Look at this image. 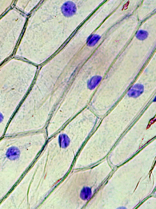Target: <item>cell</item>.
<instances>
[{
  "label": "cell",
  "instance_id": "cell-1",
  "mask_svg": "<svg viewBox=\"0 0 156 209\" xmlns=\"http://www.w3.org/2000/svg\"><path fill=\"white\" fill-rule=\"evenodd\" d=\"M7 152V156L10 159H15L19 156V151L17 148L12 147L9 149Z\"/></svg>",
  "mask_w": 156,
  "mask_h": 209
}]
</instances>
